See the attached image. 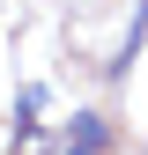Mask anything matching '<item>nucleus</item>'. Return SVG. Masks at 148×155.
<instances>
[{"label":"nucleus","mask_w":148,"mask_h":155,"mask_svg":"<svg viewBox=\"0 0 148 155\" xmlns=\"http://www.w3.org/2000/svg\"><path fill=\"white\" fill-rule=\"evenodd\" d=\"M111 148V126L96 118V111H74V126H67V155H104Z\"/></svg>","instance_id":"1"}]
</instances>
